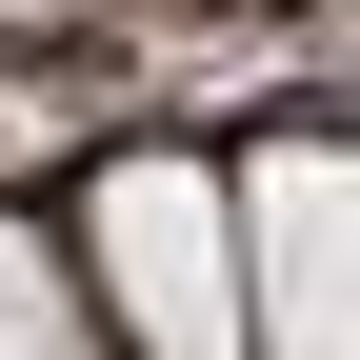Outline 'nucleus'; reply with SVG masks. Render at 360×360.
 I'll use <instances>...</instances> for the list:
<instances>
[{
    "label": "nucleus",
    "mask_w": 360,
    "mask_h": 360,
    "mask_svg": "<svg viewBox=\"0 0 360 360\" xmlns=\"http://www.w3.org/2000/svg\"><path fill=\"white\" fill-rule=\"evenodd\" d=\"M60 340H101V300L60 281V240H20V220H0V360H60Z\"/></svg>",
    "instance_id": "nucleus-3"
},
{
    "label": "nucleus",
    "mask_w": 360,
    "mask_h": 360,
    "mask_svg": "<svg viewBox=\"0 0 360 360\" xmlns=\"http://www.w3.org/2000/svg\"><path fill=\"white\" fill-rule=\"evenodd\" d=\"M80 240H101V321L120 340H160V360H220L240 340V240H220V180L200 160H120Z\"/></svg>",
    "instance_id": "nucleus-2"
},
{
    "label": "nucleus",
    "mask_w": 360,
    "mask_h": 360,
    "mask_svg": "<svg viewBox=\"0 0 360 360\" xmlns=\"http://www.w3.org/2000/svg\"><path fill=\"white\" fill-rule=\"evenodd\" d=\"M220 240H240V340H281V360L360 340V160L340 141H260L220 180Z\"/></svg>",
    "instance_id": "nucleus-1"
}]
</instances>
